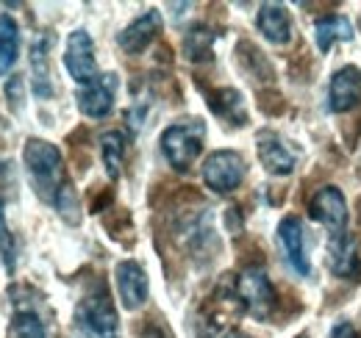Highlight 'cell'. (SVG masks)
<instances>
[{
  "label": "cell",
  "instance_id": "1",
  "mask_svg": "<svg viewBox=\"0 0 361 338\" xmlns=\"http://www.w3.org/2000/svg\"><path fill=\"white\" fill-rule=\"evenodd\" d=\"M23 164L31 175L34 192L45 200L47 206H53L61 213L70 225H75L81 219V206L75 197L73 183L67 180V169H64V158L59 153L56 144H50L47 139H37L31 136L23 147Z\"/></svg>",
  "mask_w": 361,
  "mask_h": 338
},
{
  "label": "cell",
  "instance_id": "2",
  "mask_svg": "<svg viewBox=\"0 0 361 338\" xmlns=\"http://www.w3.org/2000/svg\"><path fill=\"white\" fill-rule=\"evenodd\" d=\"M73 327L78 338H120V316L103 280H92L78 299Z\"/></svg>",
  "mask_w": 361,
  "mask_h": 338
},
{
  "label": "cell",
  "instance_id": "3",
  "mask_svg": "<svg viewBox=\"0 0 361 338\" xmlns=\"http://www.w3.org/2000/svg\"><path fill=\"white\" fill-rule=\"evenodd\" d=\"M203 144H206V123L197 117L173 123L161 133V153L176 172H189L197 156L203 153Z\"/></svg>",
  "mask_w": 361,
  "mask_h": 338
},
{
  "label": "cell",
  "instance_id": "4",
  "mask_svg": "<svg viewBox=\"0 0 361 338\" xmlns=\"http://www.w3.org/2000/svg\"><path fill=\"white\" fill-rule=\"evenodd\" d=\"M233 296L236 302L259 322H267L278 305V296L272 289L270 277L259 266H247L236 280H233Z\"/></svg>",
  "mask_w": 361,
  "mask_h": 338
},
{
  "label": "cell",
  "instance_id": "5",
  "mask_svg": "<svg viewBox=\"0 0 361 338\" xmlns=\"http://www.w3.org/2000/svg\"><path fill=\"white\" fill-rule=\"evenodd\" d=\"M245 172H247L245 158L236 150H214L203 161V183L214 194H231L242 186Z\"/></svg>",
  "mask_w": 361,
  "mask_h": 338
},
{
  "label": "cell",
  "instance_id": "6",
  "mask_svg": "<svg viewBox=\"0 0 361 338\" xmlns=\"http://www.w3.org/2000/svg\"><path fill=\"white\" fill-rule=\"evenodd\" d=\"M11 325H8V338H50V325L42 299L20 296V292H11Z\"/></svg>",
  "mask_w": 361,
  "mask_h": 338
},
{
  "label": "cell",
  "instance_id": "7",
  "mask_svg": "<svg viewBox=\"0 0 361 338\" xmlns=\"http://www.w3.org/2000/svg\"><path fill=\"white\" fill-rule=\"evenodd\" d=\"M64 67L73 75V81L81 86H90L92 81L100 78L97 61H94V44H92V37L84 28L70 34L67 50H64Z\"/></svg>",
  "mask_w": 361,
  "mask_h": 338
},
{
  "label": "cell",
  "instance_id": "8",
  "mask_svg": "<svg viewBox=\"0 0 361 338\" xmlns=\"http://www.w3.org/2000/svg\"><path fill=\"white\" fill-rule=\"evenodd\" d=\"M278 242L286 263L292 266L295 275L309 277L312 275V261H309V247H306V227L298 216H286L278 225Z\"/></svg>",
  "mask_w": 361,
  "mask_h": 338
},
{
  "label": "cell",
  "instance_id": "9",
  "mask_svg": "<svg viewBox=\"0 0 361 338\" xmlns=\"http://www.w3.org/2000/svg\"><path fill=\"white\" fill-rule=\"evenodd\" d=\"M256 153H259L262 167L267 169L270 175H292L295 167H298V153L275 130H262L256 136Z\"/></svg>",
  "mask_w": 361,
  "mask_h": 338
},
{
  "label": "cell",
  "instance_id": "10",
  "mask_svg": "<svg viewBox=\"0 0 361 338\" xmlns=\"http://www.w3.org/2000/svg\"><path fill=\"white\" fill-rule=\"evenodd\" d=\"M117 75L114 73H106V75H100L97 81H92L90 86H84L81 92H78V108H81V114L84 117H90V120H103V117H109L111 114V108H114V100H117Z\"/></svg>",
  "mask_w": 361,
  "mask_h": 338
},
{
  "label": "cell",
  "instance_id": "11",
  "mask_svg": "<svg viewBox=\"0 0 361 338\" xmlns=\"http://www.w3.org/2000/svg\"><path fill=\"white\" fill-rule=\"evenodd\" d=\"M114 283H117V294L126 311H136L145 305V299L150 294V283H147V272L142 263L136 261H120L114 269Z\"/></svg>",
  "mask_w": 361,
  "mask_h": 338
},
{
  "label": "cell",
  "instance_id": "12",
  "mask_svg": "<svg viewBox=\"0 0 361 338\" xmlns=\"http://www.w3.org/2000/svg\"><path fill=\"white\" fill-rule=\"evenodd\" d=\"M328 269L342 280H359L361 277V258L359 244L348 230L331 233L328 239Z\"/></svg>",
  "mask_w": 361,
  "mask_h": 338
},
{
  "label": "cell",
  "instance_id": "13",
  "mask_svg": "<svg viewBox=\"0 0 361 338\" xmlns=\"http://www.w3.org/2000/svg\"><path fill=\"white\" fill-rule=\"evenodd\" d=\"M309 216L319 225L331 227L334 233L345 230V225H348V200H345V194L336 186L317 189V194L309 203Z\"/></svg>",
  "mask_w": 361,
  "mask_h": 338
},
{
  "label": "cell",
  "instance_id": "14",
  "mask_svg": "<svg viewBox=\"0 0 361 338\" xmlns=\"http://www.w3.org/2000/svg\"><path fill=\"white\" fill-rule=\"evenodd\" d=\"M361 106V70L359 67H342L334 73L328 86V108L334 114H345Z\"/></svg>",
  "mask_w": 361,
  "mask_h": 338
},
{
  "label": "cell",
  "instance_id": "15",
  "mask_svg": "<svg viewBox=\"0 0 361 338\" xmlns=\"http://www.w3.org/2000/svg\"><path fill=\"white\" fill-rule=\"evenodd\" d=\"M159 34H161V14H159L156 8H150V11L139 14L131 25H126V28L120 31L117 44H120L128 56H139V53H145V50L150 47V42H153Z\"/></svg>",
  "mask_w": 361,
  "mask_h": 338
},
{
  "label": "cell",
  "instance_id": "16",
  "mask_svg": "<svg viewBox=\"0 0 361 338\" xmlns=\"http://www.w3.org/2000/svg\"><path fill=\"white\" fill-rule=\"evenodd\" d=\"M256 28L272 44L292 42V17H289L286 6H281V3H264V6H259Z\"/></svg>",
  "mask_w": 361,
  "mask_h": 338
},
{
  "label": "cell",
  "instance_id": "17",
  "mask_svg": "<svg viewBox=\"0 0 361 338\" xmlns=\"http://www.w3.org/2000/svg\"><path fill=\"white\" fill-rule=\"evenodd\" d=\"M50 34H39L31 42V89L37 97H53V75H50Z\"/></svg>",
  "mask_w": 361,
  "mask_h": 338
},
{
  "label": "cell",
  "instance_id": "18",
  "mask_svg": "<svg viewBox=\"0 0 361 338\" xmlns=\"http://www.w3.org/2000/svg\"><path fill=\"white\" fill-rule=\"evenodd\" d=\"M209 108L226 120L231 125H245L247 123V111H245V100L236 89H214L209 94Z\"/></svg>",
  "mask_w": 361,
  "mask_h": 338
},
{
  "label": "cell",
  "instance_id": "19",
  "mask_svg": "<svg viewBox=\"0 0 361 338\" xmlns=\"http://www.w3.org/2000/svg\"><path fill=\"white\" fill-rule=\"evenodd\" d=\"M353 25L348 17H322L314 23V42L322 53H328L336 42H350Z\"/></svg>",
  "mask_w": 361,
  "mask_h": 338
},
{
  "label": "cell",
  "instance_id": "20",
  "mask_svg": "<svg viewBox=\"0 0 361 338\" xmlns=\"http://www.w3.org/2000/svg\"><path fill=\"white\" fill-rule=\"evenodd\" d=\"M100 158L111 180L123 175V161H126V136L120 130H106L100 136Z\"/></svg>",
  "mask_w": 361,
  "mask_h": 338
},
{
  "label": "cell",
  "instance_id": "21",
  "mask_svg": "<svg viewBox=\"0 0 361 338\" xmlns=\"http://www.w3.org/2000/svg\"><path fill=\"white\" fill-rule=\"evenodd\" d=\"M217 39V34L209 25H192L183 37V53L189 61H206L212 58V44Z\"/></svg>",
  "mask_w": 361,
  "mask_h": 338
},
{
  "label": "cell",
  "instance_id": "22",
  "mask_svg": "<svg viewBox=\"0 0 361 338\" xmlns=\"http://www.w3.org/2000/svg\"><path fill=\"white\" fill-rule=\"evenodd\" d=\"M20 56V28L14 23V17L3 14L0 17V61L3 67H14Z\"/></svg>",
  "mask_w": 361,
  "mask_h": 338
},
{
  "label": "cell",
  "instance_id": "23",
  "mask_svg": "<svg viewBox=\"0 0 361 338\" xmlns=\"http://www.w3.org/2000/svg\"><path fill=\"white\" fill-rule=\"evenodd\" d=\"M0 261H3L6 272H14V266H17V247H14V236L8 230V222L3 216V206H0Z\"/></svg>",
  "mask_w": 361,
  "mask_h": 338
},
{
  "label": "cell",
  "instance_id": "24",
  "mask_svg": "<svg viewBox=\"0 0 361 338\" xmlns=\"http://www.w3.org/2000/svg\"><path fill=\"white\" fill-rule=\"evenodd\" d=\"M6 97L11 100V106H14V108H20V106H23V78H20V75H14V78H11V84L6 86Z\"/></svg>",
  "mask_w": 361,
  "mask_h": 338
},
{
  "label": "cell",
  "instance_id": "25",
  "mask_svg": "<svg viewBox=\"0 0 361 338\" xmlns=\"http://www.w3.org/2000/svg\"><path fill=\"white\" fill-rule=\"evenodd\" d=\"M331 338H361V336L356 333V327H353V325H348V322H339V325L334 327Z\"/></svg>",
  "mask_w": 361,
  "mask_h": 338
},
{
  "label": "cell",
  "instance_id": "26",
  "mask_svg": "<svg viewBox=\"0 0 361 338\" xmlns=\"http://www.w3.org/2000/svg\"><path fill=\"white\" fill-rule=\"evenodd\" d=\"M223 338H250V336H247V333H242V330H228Z\"/></svg>",
  "mask_w": 361,
  "mask_h": 338
},
{
  "label": "cell",
  "instance_id": "27",
  "mask_svg": "<svg viewBox=\"0 0 361 338\" xmlns=\"http://www.w3.org/2000/svg\"><path fill=\"white\" fill-rule=\"evenodd\" d=\"M6 177H8V172H6V164L0 161V189L6 186Z\"/></svg>",
  "mask_w": 361,
  "mask_h": 338
}]
</instances>
